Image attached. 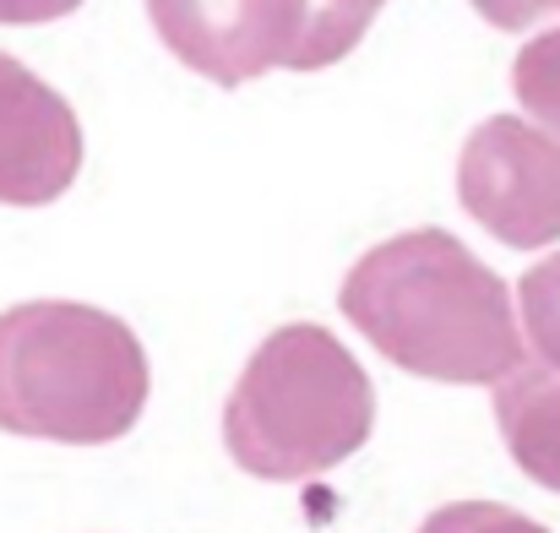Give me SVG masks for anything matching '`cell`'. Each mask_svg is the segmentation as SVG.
Listing matches in <instances>:
<instances>
[{
  "label": "cell",
  "instance_id": "obj_1",
  "mask_svg": "<svg viewBox=\"0 0 560 533\" xmlns=\"http://www.w3.org/2000/svg\"><path fill=\"white\" fill-rule=\"evenodd\" d=\"M381 359L446 386H495L523 359L512 289L446 229H402L371 245L338 294Z\"/></svg>",
  "mask_w": 560,
  "mask_h": 533
},
{
  "label": "cell",
  "instance_id": "obj_2",
  "mask_svg": "<svg viewBox=\"0 0 560 533\" xmlns=\"http://www.w3.org/2000/svg\"><path fill=\"white\" fill-rule=\"evenodd\" d=\"M153 392L142 338L82 300L0 311V430L60 447H104L137 430Z\"/></svg>",
  "mask_w": 560,
  "mask_h": 533
},
{
  "label": "cell",
  "instance_id": "obj_3",
  "mask_svg": "<svg viewBox=\"0 0 560 533\" xmlns=\"http://www.w3.org/2000/svg\"><path fill=\"white\" fill-rule=\"evenodd\" d=\"M375 430L365 364L327 327L289 322L245 359L223 403V447L250 479L300 485L349 463Z\"/></svg>",
  "mask_w": 560,
  "mask_h": 533
},
{
  "label": "cell",
  "instance_id": "obj_4",
  "mask_svg": "<svg viewBox=\"0 0 560 533\" xmlns=\"http://www.w3.org/2000/svg\"><path fill=\"white\" fill-rule=\"evenodd\" d=\"M457 196L479 229L512 251L560 240V142L528 115H490L468 131L457 159Z\"/></svg>",
  "mask_w": 560,
  "mask_h": 533
},
{
  "label": "cell",
  "instance_id": "obj_5",
  "mask_svg": "<svg viewBox=\"0 0 560 533\" xmlns=\"http://www.w3.org/2000/svg\"><path fill=\"white\" fill-rule=\"evenodd\" d=\"M322 0H148L164 49L218 88H245L267 71H305Z\"/></svg>",
  "mask_w": 560,
  "mask_h": 533
},
{
  "label": "cell",
  "instance_id": "obj_6",
  "mask_svg": "<svg viewBox=\"0 0 560 533\" xmlns=\"http://www.w3.org/2000/svg\"><path fill=\"white\" fill-rule=\"evenodd\" d=\"M82 170L77 109L16 55L0 49V201L49 207Z\"/></svg>",
  "mask_w": 560,
  "mask_h": 533
},
{
  "label": "cell",
  "instance_id": "obj_7",
  "mask_svg": "<svg viewBox=\"0 0 560 533\" xmlns=\"http://www.w3.org/2000/svg\"><path fill=\"white\" fill-rule=\"evenodd\" d=\"M495 425L512 463L560 496V370L545 359H523L506 381H495Z\"/></svg>",
  "mask_w": 560,
  "mask_h": 533
},
{
  "label": "cell",
  "instance_id": "obj_8",
  "mask_svg": "<svg viewBox=\"0 0 560 533\" xmlns=\"http://www.w3.org/2000/svg\"><path fill=\"white\" fill-rule=\"evenodd\" d=\"M512 93H517L523 115L560 142V27L523 44V55L512 60Z\"/></svg>",
  "mask_w": 560,
  "mask_h": 533
},
{
  "label": "cell",
  "instance_id": "obj_9",
  "mask_svg": "<svg viewBox=\"0 0 560 533\" xmlns=\"http://www.w3.org/2000/svg\"><path fill=\"white\" fill-rule=\"evenodd\" d=\"M517 311H523V338L528 355L560 370V251L534 262L517 283Z\"/></svg>",
  "mask_w": 560,
  "mask_h": 533
},
{
  "label": "cell",
  "instance_id": "obj_10",
  "mask_svg": "<svg viewBox=\"0 0 560 533\" xmlns=\"http://www.w3.org/2000/svg\"><path fill=\"white\" fill-rule=\"evenodd\" d=\"M419 533H550L545 523L501 507V501H452L441 512H430Z\"/></svg>",
  "mask_w": 560,
  "mask_h": 533
},
{
  "label": "cell",
  "instance_id": "obj_11",
  "mask_svg": "<svg viewBox=\"0 0 560 533\" xmlns=\"http://www.w3.org/2000/svg\"><path fill=\"white\" fill-rule=\"evenodd\" d=\"M474 11H479L490 27H501V33H523V27H534V22L560 16V0H474Z\"/></svg>",
  "mask_w": 560,
  "mask_h": 533
},
{
  "label": "cell",
  "instance_id": "obj_12",
  "mask_svg": "<svg viewBox=\"0 0 560 533\" xmlns=\"http://www.w3.org/2000/svg\"><path fill=\"white\" fill-rule=\"evenodd\" d=\"M82 0H0V22L5 27H38V22H60L71 16Z\"/></svg>",
  "mask_w": 560,
  "mask_h": 533
},
{
  "label": "cell",
  "instance_id": "obj_13",
  "mask_svg": "<svg viewBox=\"0 0 560 533\" xmlns=\"http://www.w3.org/2000/svg\"><path fill=\"white\" fill-rule=\"evenodd\" d=\"M322 5H332V11H343V16H365V22H371L386 0H322Z\"/></svg>",
  "mask_w": 560,
  "mask_h": 533
}]
</instances>
